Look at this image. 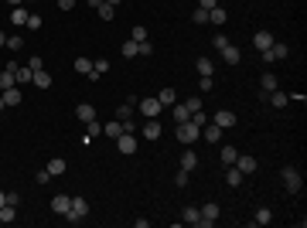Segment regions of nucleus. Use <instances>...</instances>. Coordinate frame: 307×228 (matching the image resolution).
Listing matches in <instances>:
<instances>
[{"mask_svg": "<svg viewBox=\"0 0 307 228\" xmlns=\"http://www.w3.org/2000/svg\"><path fill=\"white\" fill-rule=\"evenodd\" d=\"M280 181H283V187H287L290 194H301V191H304V177H301L297 167H283V170H280Z\"/></svg>", "mask_w": 307, "mask_h": 228, "instance_id": "nucleus-1", "label": "nucleus"}, {"mask_svg": "<svg viewBox=\"0 0 307 228\" xmlns=\"http://www.w3.org/2000/svg\"><path fill=\"white\" fill-rule=\"evenodd\" d=\"M174 133H178V140H181L184 147H191V143H198V140H202V126H195L191 119H188V123H178V130H174Z\"/></svg>", "mask_w": 307, "mask_h": 228, "instance_id": "nucleus-2", "label": "nucleus"}, {"mask_svg": "<svg viewBox=\"0 0 307 228\" xmlns=\"http://www.w3.org/2000/svg\"><path fill=\"white\" fill-rule=\"evenodd\" d=\"M85 215H89V201H85V198H72V205H69V211H65V222L78 225Z\"/></svg>", "mask_w": 307, "mask_h": 228, "instance_id": "nucleus-3", "label": "nucleus"}, {"mask_svg": "<svg viewBox=\"0 0 307 228\" xmlns=\"http://www.w3.org/2000/svg\"><path fill=\"white\" fill-rule=\"evenodd\" d=\"M287 55H290V48H287L283 41H273L266 51H259V58H263V62H270V65H273V62H283Z\"/></svg>", "mask_w": 307, "mask_h": 228, "instance_id": "nucleus-4", "label": "nucleus"}, {"mask_svg": "<svg viewBox=\"0 0 307 228\" xmlns=\"http://www.w3.org/2000/svg\"><path fill=\"white\" fill-rule=\"evenodd\" d=\"M140 113H144V119H157L160 113H164V106H160V99L157 95H147V99H140V106H137Z\"/></svg>", "mask_w": 307, "mask_h": 228, "instance_id": "nucleus-5", "label": "nucleus"}, {"mask_svg": "<svg viewBox=\"0 0 307 228\" xmlns=\"http://www.w3.org/2000/svg\"><path fill=\"white\" fill-rule=\"evenodd\" d=\"M232 167H235V170H239L242 177H249V174H256V167H259V160H256V157H249V153H239Z\"/></svg>", "mask_w": 307, "mask_h": 228, "instance_id": "nucleus-6", "label": "nucleus"}, {"mask_svg": "<svg viewBox=\"0 0 307 228\" xmlns=\"http://www.w3.org/2000/svg\"><path fill=\"white\" fill-rule=\"evenodd\" d=\"M198 211H202V218H198V228H212V225H215V218H219V205H215V201L202 205Z\"/></svg>", "mask_w": 307, "mask_h": 228, "instance_id": "nucleus-7", "label": "nucleus"}, {"mask_svg": "<svg viewBox=\"0 0 307 228\" xmlns=\"http://www.w3.org/2000/svg\"><path fill=\"white\" fill-rule=\"evenodd\" d=\"M116 150L123 153V157H133V153H137V137H133V133H120V137H116Z\"/></svg>", "mask_w": 307, "mask_h": 228, "instance_id": "nucleus-8", "label": "nucleus"}, {"mask_svg": "<svg viewBox=\"0 0 307 228\" xmlns=\"http://www.w3.org/2000/svg\"><path fill=\"white\" fill-rule=\"evenodd\" d=\"M212 123L222 126V130H229V126H235V113H232V109H219V113L212 116Z\"/></svg>", "mask_w": 307, "mask_h": 228, "instance_id": "nucleus-9", "label": "nucleus"}, {"mask_svg": "<svg viewBox=\"0 0 307 228\" xmlns=\"http://www.w3.org/2000/svg\"><path fill=\"white\" fill-rule=\"evenodd\" d=\"M202 140H205V143H219V140H222V126L205 123V126H202Z\"/></svg>", "mask_w": 307, "mask_h": 228, "instance_id": "nucleus-10", "label": "nucleus"}, {"mask_svg": "<svg viewBox=\"0 0 307 228\" xmlns=\"http://www.w3.org/2000/svg\"><path fill=\"white\" fill-rule=\"evenodd\" d=\"M69 205H72V194H55V198H51V211H55V215H62V218H65Z\"/></svg>", "mask_w": 307, "mask_h": 228, "instance_id": "nucleus-11", "label": "nucleus"}, {"mask_svg": "<svg viewBox=\"0 0 307 228\" xmlns=\"http://www.w3.org/2000/svg\"><path fill=\"white\" fill-rule=\"evenodd\" d=\"M160 133H164V130H160V123H157V119H147V123H144V130H140V137H144V140H160Z\"/></svg>", "mask_w": 307, "mask_h": 228, "instance_id": "nucleus-12", "label": "nucleus"}, {"mask_svg": "<svg viewBox=\"0 0 307 228\" xmlns=\"http://www.w3.org/2000/svg\"><path fill=\"white\" fill-rule=\"evenodd\" d=\"M171 116H174V123H188V119H191L188 102H174V106H171Z\"/></svg>", "mask_w": 307, "mask_h": 228, "instance_id": "nucleus-13", "label": "nucleus"}, {"mask_svg": "<svg viewBox=\"0 0 307 228\" xmlns=\"http://www.w3.org/2000/svg\"><path fill=\"white\" fill-rule=\"evenodd\" d=\"M219 55H222V62H226V65H239V62H242V51H239L235 45H229V48H222Z\"/></svg>", "mask_w": 307, "mask_h": 228, "instance_id": "nucleus-14", "label": "nucleus"}, {"mask_svg": "<svg viewBox=\"0 0 307 228\" xmlns=\"http://www.w3.org/2000/svg\"><path fill=\"white\" fill-rule=\"evenodd\" d=\"M253 45H256V51H266V48L273 45V34H270V31H256V34H253Z\"/></svg>", "mask_w": 307, "mask_h": 228, "instance_id": "nucleus-15", "label": "nucleus"}, {"mask_svg": "<svg viewBox=\"0 0 307 228\" xmlns=\"http://www.w3.org/2000/svg\"><path fill=\"white\" fill-rule=\"evenodd\" d=\"M76 116H78V123H92V119H96V109H92L89 102H78V106H76Z\"/></svg>", "mask_w": 307, "mask_h": 228, "instance_id": "nucleus-16", "label": "nucleus"}, {"mask_svg": "<svg viewBox=\"0 0 307 228\" xmlns=\"http://www.w3.org/2000/svg\"><path fill=\"white\" fill-rule=\"evenodd\" d=\"M195 167H198V153H195L191 147H188V150L181 153V170H188V174H191Z\"/></svg>", "mask_w": 307, "mask_h": 228, "instance_id": "nucleus-17", "label": "nucleus"}, {"mask_svg": "<svg viewBox=\"0 0 307 228\" xmlns=\"http://www.w3.org/2000/svg\"><path fill=\"white\" fill-rule=\"evenodd\" d=\"M266 102H273V109H283V106L290 102V95H287V92H280V89H273V92L266 95Z\"/></svg>", "mask_w": 307, "mask_h": 228, "instance_id": "nucleus-18", "label": "nucleus"}, {"mask_svg": "<svg viewBox=\"0 0 307 228\" xmlns=\"http://www.w3.org/2000/svg\"><path fill=\"white\" fill-rule=\"evenodd\" d=\"M14 78H17V85H27V82H34V72H31L27 65H17V68H14Z\"/></svg>", "mask_w": 307, "mask_h": 228, "instance_id": "nucleus-19", "label": "nucleus"}, {"mask_svg": "<svg viewBox=\"0 0 307 228\" xmlns=\"http://www.w3.org/2000/svg\"><path fill=\"white\" fill-rule=\"evenodd\" d=\"M10 222H17V205H3L0 208V225H10Z\"/></svg>", "mask_w": 307, "mask_h": 228, "instance_id": "nucleus-20", "label": "nucleus"}, {"mask_svg": "<svg viewBox=\"0 0 307 228\" xmlns=\"http://www.w3.org/2000/svg\"><path fill=\"white\" fill-rule=\"evenodd\" d=\"M76 72H78V75H85V78H89V75H92V58L78 55V58H76Z\"/></svg>", "mask_w": 307, "mask_h": 228, "instance_id": "nucleus-21", "label": "nucleus"}, {"mask_svg": "<svg viewBox=\"0 0 307 228\" xmlns=\"http://www.w3.org/2000/svg\"><path fill=\"white\" fill-rule=\"evenodd\" d=\"M27 17H31V14H27L24 7H14V10H10V24H17V27H24V24H27Z\"/></svg>", "mask_w": 307, "mask_h": 228, "instance_id": "nucleus-22", "label": "nucleus"}, {"mask_svg": "<svg viewBox=\"0 0 307 228\" xmlns=\"http://www.w3.org/2000/svg\"><path fill=\"white\" fill-rule=\"evenodd\" d=\"M208 21H212V24H215V27H222V24H226V21H229V14H226V10H222V7H212V10H208Z\"/></svg>", "mask_w": 307, "mask_h": 228, "instance_id": "nucleus-23", "label": "nucleus"}, {"mask_svg": "<svg viewBox=\"0 0 307 228\" xmlns=\"http://www.w3.org/2000/svg\"><path fill=\"white\" fill-rule=\"evenodd\" d=\"M3 95V106H21V89L14 85V89H7V92H0Z\"/></svg>", "mask_w": 307, "mask_h": 228, "instance_id": "nucleus-24", "label": "nucleus"}, {"mask_svg": "<svg viewBox=\"0 0 307 228\" xmlns=\"http://www.w3.org/2000/svg\"><path fill=\"white\" fill-rule=\"evenodd\" d=\"M65 167H69V163H65L62 157H55V160H48V174H51V177H62V174H65Z\"/></svg>", "mask_w": 307, "mask_h": 228, "instance_id": "nucleus-25", "label": "nucleus"}, {"mask_svg": "<svg viewBox=\"0 0 307 228\" xmlns=\"http://www.w3.org/2000/svg\"><path fill=\"white\" fill-rule=\"evenodd\" d=\"M198 218H202V211H198L195 205H188V208H184V215H181V222H184V225H198Z\"/></svg>", "mask_w": 307, "mask_h": 228, "instance_id": "nucleus-26", "label": "nucleus"}, {"mask_svg": "<svg viewBox=\"0 0 307 228\" xmlns=\"http://www.w3.org/2000/svg\"><path fill=\"white\" fill-rule=\"evenodd\" d=\"M270 222H273V211H270V208H256L253 225H270Z\"/></svg>", "mask_w": 307, "mask_h": 228, "instance_id": "nucleus-27", "label": "nucleus"}, {"mask_svg": "<svg viewBox=\"0 0 307 228\" xmlns=\"http://www.w3.org/2000/svg\"><path fill=\"white\" fill-rule=\"evenodd\" d=\"M259 85H263V92H273V89H280V78L273 75V72H266V75L259 78Z\"/></svg>", "mask_w": 307, "mask_h": 228, "instance_id": "nucleus-28", "label": "nucleus"}, {"mask_svg": "<svg viewBox=\"0 0 307 228\" xmlns=\"http://www.w3.org/2000/svg\"><path fill=\"white\" fill-rule=\"evenodd\" d=\"M14 85H17V78H14V72H10V68H3V72H0V92H7V89H14Z\"/></svg>", "mask_w": 307, "mask_h": 228, "instance_id": "nucleus-29", "label": "nucleus"}, {"mask_svg": "<svg viewBox=\"0 0 307 228\" xmlns=\"http://www.w3.org/2000/svg\"><path fill=\"white\" fill-rule=\"evenodd\" d=\"M195 68H198V75H212V72H215V62H212V58H198Z\"/></svg>", "mask_w": 307, "mask_h": 228, "instance_id": "nucleus-30", "label": "nucleus"}, {"mask_svg": "<svg viewBox=\"0 0 307 228\" xmlns=\"http://www.w3.org/2000/svg\"><path fill=\"white\" fill-rule=\"evenodd\" d=\"M157 99H160V106H174V102H178V92H174V89H160Z\"/></svg>", "mask_w": 307, "mask_h": 228, "instance_id": "nucleus-31", "label": "nucleus"}, {"mask_svg": "<svg viewBox=\"0 0 307 228\" xmlns=\"http://www.w3.org/2000/svg\"><path fill=\"white\" fill-rule=\"evenodd\" d=\"M102 133H106V137H113V140H116V137H120V133H123V123H120V119H109V123H106V126H102Z\"/></svg>", "mask_w": 307, "mask_h": 228, "instance_id": "nucleus-32", "label": "nucleus"}, {"mask_svg": "<svg viewBox=\"0 0 307 228\" xmlns=\"http://www.w3.org/2000/svg\"><path fill=\"white\" fill-rule=\"evenodd\" d=\"M96 10H99V17H102V21H113V17H116V7H113V3H106V0H102Z\"/></svg>", "mask_w": 307, "mask_h": 228, "instance_id": "nucleus-33", "label": "nucleus"}, {"mask_svg": "<svg viewBox=\"0 0 307 228\" xmlns=\"http://www.w3.org/2000/svg\"><path fill=\"white\" fill-rule=\"evenodd\" d=\"M116 119H120V123H127V119H133V102H123V106L116 109Z\"/></svg>", "mask_w": 307, "mask_h": 228, "instance_id": "nucleus-34", "label": "nucleus"}, {"mask_svg": "<svg viewBox=\"0 0 307 228\" xmlns=\"http://www.w3.org/2000/svg\"><path fill=\"white\" fill-rule=\"evenodd\" d=\"M85 133H89V137H82V140L89 143L92 137H99V133H102V123H99V119H92V123H85Z\"/></svg>", "mask_w": 307, "mask_h": 228, "instance_id": "nucleus-35", "label": "nucleus"}, {"mask_svg": "<svg viewBox=\"0 0 307 228\" xmlns=\"http://www.w3.org/2000/svg\"><path fill=\"white\" fill-rule=\"evenodd\" d=\"M219 157H222V163H235V157H239V150H235V147H222V150H219Z\"/></svg>", "mask_w": 307, "mask_h": 228, "instance_id": "nucleus-36", "label": "nucleus"}, {"mask_svg": "<svg viewBox=\"0 0 307 228\" xmlns=\"http://www.w3.org/2000/svg\"><path fill=\"white\" fill-rule=\"evenodd\" d=\"M34 85H38V89H51V75H48L45 68H41V72H34Z\"/></svg>", "mask_w": 307, "mask_h": 228, "instance_id": "nucleus-37", "label": "nucleus"}, {"mask_svg": "<svg viewBox=\"0 0 307 228\" xmlns=\"http://www.w3.org/2000/svg\"><path fill=\"white\" fill-rule=\"evenodd\" d=\"M226 184H229V187H239V184H242V174H239L235 167H229V170H226Z\"/></svg>", "mask_w": 307, "mask_h": 228, "instance_id": "nucleus-38", "label": "nucleus"}, {"mask_svg": "<svg viewBox=\"0 0 307 228\" xmlns=\"http://www.w3.org/2000/svg\"><path fill=\"white\" fill-rule=\"evenodd\" d=\"M120 55H123V58H137V41H123Z\"/></svg>", "mask_w": 307, "mask_h": 228, "instance_id": "nucleus-39", "label": "nucleus"}, {"mask_svg": "<svg viewBox=\"0 0 307 228\" xmlns=\"http://www.w3.org/2000/svg\"><path fill=\"white\" fill-rule=\"evenodd\" d=\"M191 123H195V126H205V123H212V116H208L205 109H198V113H191Z\"/></svg>", "mask_w": 307, "mask_h": 228, "instance_id": "nucleus-40", "label": "nucleus"}, {"mask_svg": "<svg viewBox=\"0 0 307 228\" xmlns=\"http://www.w3.org/2000/svg\"><path fill=\"white\" fill-rule=\"evenodd\" d=\"M212 45H215V51H222V48H229L232 41H229V38H226V34H222V31H219V34L212 38Z\"/></svg>", "mask_w": 307, "mask_h": 228, "instance_id": "nucleus-41", "label": "nucleus"}, {"mask_svg": "<svg viewBox=\"0 0 307 228\" xmlns=\"http://www.w3.org/2000/svg\"><path fill=\"white\" fill-rule=\"evenodd\" d=\"M191 17H195V24H208V10H205V7H195Z\"/></svg>", "mask_w": 307, "mask_h": 228, "instance_id": "nucleus-42", "label": "nucleus"}, {"mask_svg": "<svg viewBox=\"0 0 307 228\" xmlns=\"http://www.w3.org/2000/svg\"><path fill=\"white\" fill-rule=\"evenodd\" d=\"M27 68H31V72H41V68H45V58L31 55V58H27Z\"/></svg>", "mask_w": 307, "mask_h": 228, "instance_id": "nucleus-43", "label": "nucleus"}, {"mask_svg": "<svg viewBox=\"0 0 307 228\" xmlns=\"http://www.w3.org/2000/svg\"><path fill=\"white\" fill-rule=\"evenodd\" d=\"M137 55H154V45L151 41H137Z\"/></svg>", "mask_w": 307, "mask_h": 228, "instance_id": "nucleus-44", "label": "nucleus"}, {"mask_svg": "<svg viewBox=\"0 0 307 228\" xmlns=\"http://www.w3.org/2000/svg\"><path fill=\"white\" fill-rule=\"evenodd\" d=\"M198 85H202V92H208V89H215V78H212V75H202V78H198Z\"/></svg>", "mask_w": 307, "mask_h": 228, "instance_id": "nucleus-45", "label": "nucleus"}, {"mask_svg": "<svg viewBox=\"0 0 307 228\" xmlns=\"http://www.w3.org/2000/svg\"><path fill=\"white\" fill-rule=\"evenodd\" d=\"M38 27H41V14H31L27 17V31H38Z\"/></svg>", "mask_w": 307, "mask_h": 228, "instance_id": "nucleus-46", "label": "nucleus"}, {"mask_svg": "<svg viewBox=\"0 0 307 228\" xmlns=\"http://www.w3.org/2000/svg\"><path fill=\"white\" fill-rule=\"evenodd\" d=\"M130 41H147V27H133V34H130Z\"/></svg>", "mask_w": 307, "mask_h": 228, "instance_id": "nucleus-47", "label": "nucleus"}, {"mask_svg": "<svg viewBox=\"0 0 307 228\" xmlns=\"http://www.w3.org/2000/svg\"><path fill=\"white\" fill-rule=\"evenodd\" d=\"M188 109H191V113H198V109H205V106H202V95H191V99H188Z\"/></svg>", "mask_w": 307, "mask_h": 228, "instance_id": "nucleus-48", "label": "nucleus"}, {"mask_svg": "<svg viewBox=\"0 0 307 228\" xmlns=\"http://www.w3.org/2000/svg\"><path fill=\"white\" fill-rule=\"evenodd\" d=\"M48 181H51V174H48V167H45V170H38V174H34V184H48Z\"/></svg>", "mask_w": 307, "mask_h": 228, "instance_id": "nucleus-49", "label": "nucleus"}, {"mask_svg": "<svg viewBox=\"0 0 307 228\" xmlns=\"http://www.w3.org/2000/svg\"><path fill=\"white\" fill-rule=\"evenodd\" d=\"M21 45H24V41H21L17 34H14V38H7V48H10V51H21Z\"/></svg>", "mask_w": 307, "mask_h": 228, "instance_id": "nucleus-50", "label": "nucleus"}, {"mask_svg": "<svg viewBox=\"0 0 307 228\" xmlns=\"http://www.w3.org/2000/svg\"><path fill=\"white\" fill-rule=\"evenodd\" d=\"M174 184L184 187V184H188V170H178V174H174Z\"/></svg>", "mask_w": 307, "mask_h": 228, "instance_id": "nucleus-51", "label": "nucleus"}, {"mask_svg": "<svg viewBox=\"0 0 307 228\" xmlns=\"http://www.w3.org/2000/svg\"><path fill=\"white\" fill-rule=\"evenodd\" d=\"M7 205H21V194L17 191H7Z\"/></svg>", "mask_w": 307, "mask_h": 228, "instance_id": "nucleus-52", "label": "nucleus"}, {"mask_svg": "<svg viewBox=\"0 0 307 228\" xmlns=\"http://www.w3.org/2000/svg\"><path fill=\"white\" fill-rule=\"evenodd\" d=\"M198 7H205V10H212V7H219V0H198Z\"/></svg>", "mask_w": 307, "mask_h": 228, "instance_id": "nucleus-53", "label": "nucleus"}, {"mask_svg": "<svg viewBox=\"0 0 307 228\" xmlns=\"http://www.w3.org/2000/svg\"><path fill=\"white\" fill-rule=\"evenodd\" d=\"M76 3H78V0H58V7H62V10H72Z\"/></svg>", "mask_w": 307, "mask_h": 228, "instance_id": "nucleus-54", "label": "nucleus"}, {"mask_svg": "<svg viewBox=\"0 0 307 228\" xmlns=\"http://www.w3.org/2000/svg\"><path fill=\"white\" fill-rule=\"evenodd\" d=\"M0 48H7V34L3 31H0Z\"/></svg>", "mask_w": 307, "mask_h": 228, "instance_id": "nucleus-55", "label": "nucleus"}, {"mask_svg": "<svg viewBox=\"0 0 307 228\" xmlns=\"http://www.w3.org/2000/svg\"><path fill=\"white\" fill-rule=\"evenodd\" d=\"M3 205H7V191H0V208H3Z\"/></svg>", "mask_w": 307, "mask_h": 228, "instance_id": "nucleus-56", "label": "nucleus"}, {"mask_svg": "<svg viewBox=\"0 0 307 228\" xmlns=\"http://www.w3.org/2000/svg\"><path fill=\"white\" fill-rule=\"evenodd\" d=\"M85 3H89V7H99V3H102V0H85Z\"/></svg>", "mask_w": 307, "mask_h": 228, "instance_id": "nucleus-57", "label": "nucleus"}, {"mask_svg": "<svg viewBox=\"0 0 307 228\" xmlns=\"http://www.w3.org/2000/svg\"><path fill=\"white\" fill-rule=\"evenodd\" d=\"M7 3H10V7H21V3H24V0H7Z\"/></svg>", "mask_w": 307, "mask_h": 228, "instance_id": "nucleus-58", "label": "nucleus"}, {"mask_svg": "<svg viewBox=\"0 0 307 228\" xmlns=\"http://www.w3.org/2000/svg\"><path fill=\"white\" fill-rule=\"evenodd\" d=\"M3 109H7V106H3V95H0V113H3Z\"/></svg>", "mask_w": 307, "mask_h": 228, "instance_id": "nucleus-59", "label": "nucleus"}, {"mask_svg": "<svg viewBox=\"0 0 307 228\" xmlns=\"http://www.w3.org/2000/svg\"><path fill=\"white\" fill-rule=\"evenodd\" d=\"M106 3H113V7H116V3H120V0H106Z\"/></svg>", "mask_w": 307, "mask_h": 228, "instance_id": "nucleus-60", "label": "nucleus"}]
</instances>
